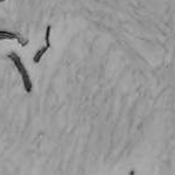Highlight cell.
<instances>
[{
  "label": "cell",
  "mask_w": 175,
  "mask_h": 175,
  "mask_svg": "<svg viewBox=\"0 0 175 175\" xmlns=\"http://www.w3.org/2000/svg\"><path fill=\"white\" fill-rule=\"evenodd\" d=\"M49 37H50V26L47 27V32H46V43H47V47H50V42H49Z\"/></svg>",
  "instance_id": "cell-2"
},
{
  "label": "cell",
  "mask_w": 175,
  "mask_h": 175,
  "mask_svg": "<svg viewBox=\"0 0 175 175\" xmlns=\"http://www.w3.org/2000/svg\"><path fill=\"white\" fill-rule=\"evenodd\" d=\"M47 49H48V47H47V46H46V47H43V48H42V49H41V50H40V52L34 56V62H39V61H40V59L42 57V55L47 52Z\"/></svg>",
  "instance_id": "cell-1"
}]
</instances>
